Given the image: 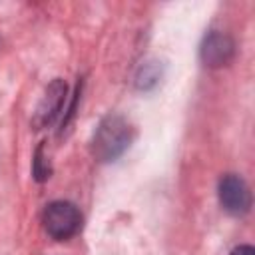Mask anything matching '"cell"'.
Wrapping results in <instances>:
<instances>
[{
  "instance_id": "2",
  "label": "cell",
  "mask_w": 255,
  "mask_h": 255,
  "mask_svg": "<svg viewBox=\"0 0 255 255\" xmlns=\"http://www.w3.org/2000/svg\"><path fill=\"white\" fill-rule=\"evenodd\" d=\"M46 233L56 241H66L82 229V213L70 201H52L42 215Z\"/></svg>"
},
{
  "instance_id": "7",
  "label": "cell",
  "mask_w": 255,
  "mask_h": 255,
  "mask_svg": "<svg viewBox=\"0 0 255 255\" xmlns=\"http://www.w3.org/2000/svg\"><path fill=\"white\" fill-rule=\"evenodd\" d=\"M157 78H159V74H157V70H155V66H143L141 68V72H139V76H137V86L139 88H149L151 84H155L157 82Z\"/></svg>"
},
{
  "instance_id": "4",
  "label": "cell",
  "mask_w": 255,
  "mask_h": 255,
  "mask_svg": "<svg viewBox=\"0 0 255 255\" xmlns=\"http://www.w3.org/2000/svg\"><path fill=\"white\" fill-rule=\"evenodd\" d=\"M199 56L207 68L227 66L235 56V42L229 34L213 30L203 38L201 48H199Z\"/></svg>"
},
{
  "instance_id": "1",
  "label": "cell",
  "mask_w": 255,
  "mask_h": 255,
  "mask_svg": "<svg viewBox=\"0 0 255 255\" xmlns=\"http://www.w3.org/2000/svg\"><path fill=\"white\" fill-rule=\"evenodd\" d=\"M131 139L133 128L129 126V122L118 114H110L96 128L92 139V153L98 161H114L129 147Z\"/></svg>"
},
{
  "instance_id": "3",
  "label": "cell",
  "mask_w": 255,
  "mask_h": 255,
  "mask_svg": "<svg viewBox=\"0 0 255 255\" xmlns=\"http://www.w3.org/2000/svg\"><path fill=\"white\" fill-rule=\"evenodd\" d=\"M217 195L221 207L231 215H245L251 209V191L247 183L235 173H227L219 179Z\"/></svg>"
},
{
  "instance_id": "8",
  "label": "cell",
  "mask_w": 255,
  "mask_h": 255,
  "mask_svg": "<svg viewBox=\"0 0 255 255\" xmlns=\"http://www.w3.org/2000/svg\"><path fill=\"white\" fill-rule=\"evenodd\" d=\"M231 255H255V249L251 245H239L231 251Z\"/></svg>"
},
{
  "instance_id": "5",
  "label": "cell",
  "mask_w": 255,
  "mask_h": 255,
  "mask_svg": "<svg viewBox=\"0 0 255 255\" xmlns=\"http://www.w3.org/2000/svg\"><path fill=\"white\" fill-rule=\"evenodd\" d=\"M66 92H68V88L60 78H56L46 88V92H44V96H42V100H40V104L36 108L34 120H32L36 129L48 128L58 118V114H60V110H62V106L66 102Z\"/></svg>"
},
{
  "instance_id": "6",
  "label": "cell",
  "mask_w": 255,
  "mask_h": 255,
  "mask_svg": "<svg viewBox=\"0 0 255 255\" xmlns=\"http://www.w3.org/2000/svg\"><path fill=\"white\" fill-rule=\"evenodd\" d=\"M48 157L44 155V145H40L34 153V165H32V173H34V179L36 181H46L52 173V167H50V161H46Z\"/></svg>"
}]
</instances>
